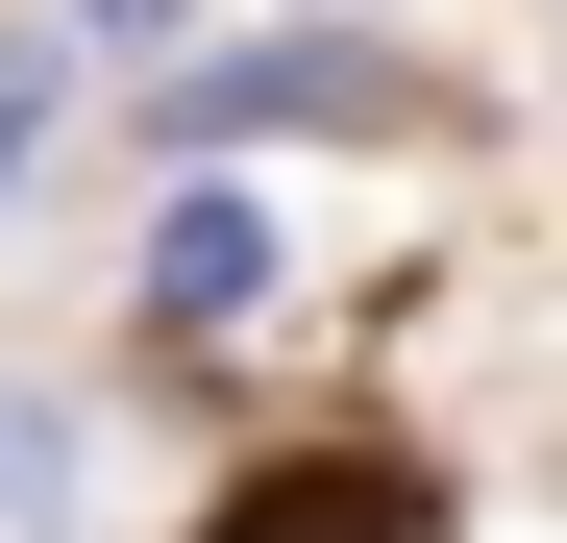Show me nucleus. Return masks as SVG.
Masks as SVG:
<instances>
[{"instance_id":"2","label":"nucleus","mask_w":567,"mask_h":543,"mask_svg":"<svg viewBox=\"0 0 567 543\" xmlns=\"http://www.w3.org/2000/svg\"><path fill=\"white\" fill-rule=\"evenodd\" d=\"M50 519H74V420H50V396H0V543H50Z\"/></svg>"},{"instance_id":"1","label":"nucleus","mask_w":567,"mask_h":543,"mask_svg":"<svg viewBox=\"0 0 567 543\" xmlns=\"http://www.w3.org/2000/svg\"><path fill=\"white\" fill-rule=\"evenodd\" d=\"M148 297H173V321H223V297H247V198H173V247H148Z\"/></svg>"}]
</instances>
